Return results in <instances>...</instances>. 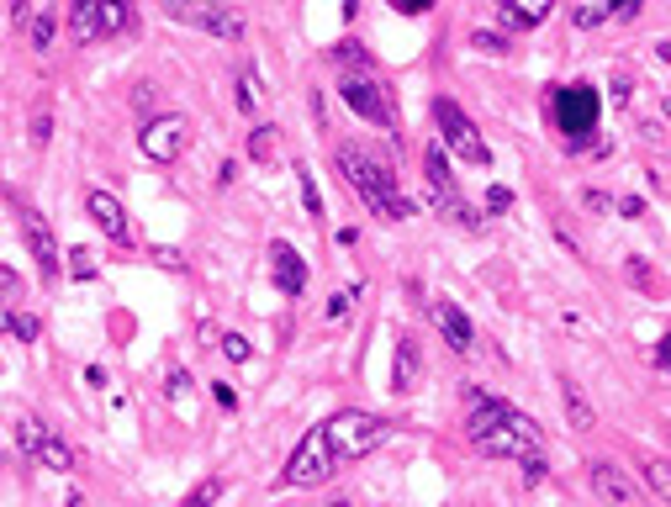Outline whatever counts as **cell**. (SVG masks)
<instances>
[{
    "instance_id": "cell-34",
    "label": "cell",
    "mask_w": 671,
    "mask_h": 507,
    "mask_svg": "<svg viewBox=\"0 0 671 507\" xmlns=\"http://www.w3.org/2000/svg\"><path fill=\"white\" fill-rule=\"evenodd\" d=\"M613 6V16H619V22H635V16L645 11V0H608Z\"/></svg>"
},
{
    "instance_id": "cell-29",
    "label": "cell",
    "mask_w": 671,
    "mask_h": 507,
    "mask_svg": "<svg viewBox=\"0 0 671 507\" xmlns=\"http://www.w3.org/2000/svg\"><path fill=\"white\" fill-rule=\"evenodd\" d=\"M222 354H228L233 365H244L254 349H249V338H244V333H222Z\"/></svg>"
},
{
    "instance_id": "cell-41",
    "label": "cell",
    "mask_w": 671,
    "mask_h": 507,
    "mask_svg": "<svg viewBox=\"0 0 671 507\" xmlns=\"http://www.w3.org/2000/svg\"><path fill=\"white\" fill-rule=\"evenodd\" d=\"M582 206H592V212H608V206H613V201H608L603 191H587V196H582Z\"/></svg>"
},
{
    "instance_id": "cell-26",
    "label": "cell",
    "mask_w": 671,
    "mask_h": 507,
    "mask_svg": "<svg viewBox=\"0 0 671 507\" xmlns=\"http://www.w3.org/2000/svg\"><path fill=\"white\" fill-rule=\"evenodd\" d=\"M296 185H302V206L312 222H323V196H318V180L307 175V169H296Z\"/></svg>"
},
{
    "instance_id": "cell-10",
    "label": "cell",
    "mask_w": 671,
    "mask_h": 507,
    "mask_svg": "<svg viewBox=\"0 0 671 507\" xmlns=\"http://www.w3.org/2000/svg\"><path fill=\"white\" fill-rule=\"evenodd\" d=\"M339 96L354 117H365L370 127H397V106H391L386 85H376V74H344L339 80Z\"/></svg>"
},
{
    "instance_id": "cell-23",
    "label": "cell",
    "mask_w": 671,
    "mask_h": 507,
    "mask_svg": "<svg viewBox=\"0 0 671 507\" xmlns=\"http://www.w3.org/2000/svg\"><path fill=\"white\" fill-rule=\"evenodd\" d=\"M0 328L16 333L22 344H37V333H43V323H37V317H27V312H0Z\"/></svg>"
},
{
    "instance_id": "cell-32",
    "label": "cell",
    "mask_w": 671,
    "mask_h": 507,
    "mask_svg": "<svg viewBox=\"0 0 671 507\" xmlns=\"http://www.w3.org/2000/svg\"><path fill=\"white\" fill-rule=\"evenodd\" d=\"M222 497V481H201L191 497H185V507H201V502H217Z\"/></svg>"
},
{
    "instance_id": "cell-37",
    "label": "cell",
    "mask_w": 671,
    "mask_h": 507,
    "mask_svg": "<svg viewBox=\"0 0 671 507\" xmlns=\"http://www.w3.org/2000/svg\"><path fill=\"white\" fill-rule=\"evenodd\" d=\"M629 275H635V286H640V291H656V275L645 270V259H629Z\"/></svg>"
},
{
    "instance_id": "cell-24",
    "label": "cell",
    "mask_w": 671,
    "mask_h": 507,
    "mask_svg": "<svg viewBox=\"0 0 671 507\" xmlns=\"http://www.w3.org/2000/svg\"><path fill=\"white\" fill-rule=\"evenodd\" d=\"M645 486L661 502H671V460H645Z\"/></svg>"
},
{
    "instance_id": "cell-40",
    "label": "cell",
    "mask_w": 671,
    "mask_h": 507,
    "mask_svg": "<svg viewBox=\"0 0 671 507\" xmlns=\"http://www.w3.org/2000/svg\"><path fill=\"white\" fill-rule=\"evenodd\" d=\"M619 212H624V217H645V201H640V196H624Z\"/></svg>"
},
{
    "instance_id": "cell-1",
    "label": "cell",
    "mask_w": 671,
    "mask_h": 507,
    "mask_svg": "<svg viewBox=\"0 0 671 507\" xmlns=\"http://www.w3.org/2000/svg\"><path fill=\"white\" fill-rule=\"evenodd\" d=\"M465 439H471L487 460L502 465H524V476L539 481L550 471V449L545 434L534 428L529 412H518L513 402L492 397V391H471V412H465Z\"/></svg>"
},
{
    "instance_id": "cell-17",
    "label": "cell",
    "mask_w": 671,
    "mask_h": 507,
    "mask_svg": "<svg viewBox=\"0 0 671 507\" xmlns=\"http://www.w3.org/2000/svg\"><path fill=\"white\" fill-rule=\"evenodd\" d=\"M418 370H423V360H418V338H413V333H402V338H397V354H391V391H397V397H407V391L418 386Z\"/></svg>"
},
{
    "instance_id": "cell-19",
    "label": "cell",
    "mask_w": 671,
    "mask_h": 507,
    "mask_svg": "<svg viewBox=\"0 0 671 507\" xmlns=\"http://www.w3.org/2000/svg\"><path fill=\"white\" fill-rule=\"evenodd\" d=\"M69 27H74V43H96L101 37V0H69Z\"/></svg>"
},
{
    "instance_id": "cell-14",
    "label": "cell",
    "mask_w": 671,
    "mask_h": 507,
    "mask_svg": "<svg viewBox=\"0 0 671 507\" xmlns=\"http://www.w3.org/2000/svg\"><path fill=\"white\" fill-rule=\"evenodd\" d=\"M85 212H90V222H96V228L111 238V243H133V222H127V212H122V201L111 196V191H90L85 196Z\"/></svg>"
},
{
    "instance_id": "cell-13",
    "label": "cell",
    "mask_w": 671,
    "mask_h": 507,
    "mask_svg": "<svg viewBox=\"0 0 671 507\" xmlns=\"http://www.w3.org/2000/svg\"><path fill=\"white\" fill-rule=\"evenodd\" d=\"M270 275H275V291L291 296V302L307 291V280H312V275H307V259L296 254L286 238H275V243H270Z\"/></svg>"
},
{
    "instance_id": "cell-16",
    "label": "cell",
    "mask_w": 671,
    "mask_h": 507,
    "mask_svg": "<svg viewBox=\"0 0 671 507\" xmlns=\"http://www.w3.org/2000/svg\"><path fill=\"white\" fill-rule=\"evenodd\" d=\"M550 11H555V0H497L502 32H534Z\"/></svg>"
},
{
    "instance_id": "cell-25",
    "label": "cell",
    "mask_w": 671,
    "mask_h": 507,
    "mask_svg": "<svg viewBox=\"0 0 671 507\" xmlns=\"http://www.w3.org/2000/svg\"><path fill=\"white\" fill-rule=\"evenodd\" d=\"M608 16H613V6H608V0H582V6H576V11H571V22H576V27H582V32H587V27H598V22H608Z\"/></svg>"
},
{
    "instance_id": "cell-5",
    "label": "cell",
    "mask_w": 671,
    "mask_h": 507,
    "mask_svg": "<svg viewBox=\"0 0 671 507\" xmlns=\"http://www.w3.org/2000/svg\"><path fill=\"white\" fill-rule=\"evenodd\" d=\"M434 127H439V143L450 148L460 164H476V169H487V164H492L487 138L476 133V122L465 117V111H460L450 96H439V101H434Z\"/></svg>"
},
{
    "instance_id": "cell-43",
    "label": "cell",
    "mask_w": 671,
    "mask_h": 507,
    "mask_svg": "<svg viewBox=\"0 0 671 507\" xmlns=\"http://www.w3.org/2000/svg\"><path fill=\"white\" fill-rule=\"evenodd\" d=\"M212 397H217V407H238V397H233L228 386H212Z\"/></svg>"
},
{
    "instance_id": "cell-42",
    "label": "cell",
    "mask_w": 671,
    "mask_h": 507,
    "mask_svg": "<svg viewBox=\"0 0 671 507\" xmlns=\"http://www.w3.org/2000/svg\"><path fill=\"white\" fill-rule=\"evenodd\" d=\"M635 96V80H613V101H629Z\"/></svg>"
},
{
    "instance_id": "cell-6",
    "label": "cell",
    "mask_w": 671,
    "mask_h": 507,
    "mask_svg": "<svg viewBox=\"0 0 671 507\" xmlns=\"http://www.w3.org/2000/svg\"><path fill=\"white\" fill-rule=\"evenodd\" d=\"M550 117H555V127H561V138L582 143V138H592V127H598V117H603V96L592 85H555Z\"/></svg>"
},
{
    "instance_id": "cell-21",
    "label": "cell",
    "mask_w": 671,
    "mask_h": 507,
    "mask_svg": "<svg viewBox=\"0 0 671 507\" xmlns=\"http://www.w3.org/2000/svg\"><path fill=\"white\" fill-rule=\"evenodd\" d=\"M275 148H281V127H254V133H249V159L254 164H270L275 159Z\"/></svg>"
},
{
    "instance_id": "cell-28",
    "label": "cell",
    "mask_w": 671,
    "mask_h": 507,
    "mask_svg": "<svg viewBox=\"0 0 671 507\" xmlns=\"http://www.w3.org/2000/svg\"><path fill=\"white\" fill-rule=\"evenodd\" d=\"M64 265H69V275H74V280H90V275H96V259H90V249H69Z\"/></svg>"
},
{
    "instance_id": "cell-9",
    "label": "cell",
    "mask_w": 671,
    "mask_h": 507,
    "mask_svg": "<svg viewBox=\"0 0 671 507\" xmlns=\"http://www.w3.org/2000/svg\"><path fill=\"white\" fill-rule=\"evenodd\" d=\"M16 449H22L32 465H48V471H59V476L74 471V449L53 434L43 418H22V423H16Z\"/></svg>"
},
{
    "instance_id": "cell-35",
    "label": "cell",
    "mask_w": 671,
    "mask_h": 507,
    "mask_svg": "<svg viewBox=\"0 0 671 507\" xmlns=\"http://www.w3.org/2000/svg\"><path fill=\"white\" fill-rule=\"evenodd\" d=\"M508 206H513V191H508V185H492V191H487V212H508Z\"/></svg>"
},
{
    "instance_id": "cell-3",
    "label": "cell",
    "mask_w": 671,
    "mask_h": 507,
    "mask_svg": "<svg viewBox=\"0 0 671 507\" xmlns=\"http://www.w3.org/2000/svg\"><path fill=\"white\" fill-rule=\"evenodd\" d=\"M323 423H328V439H333L339 465L376 455V449L391 439V418H376V412H360V407H344V412H333V418H323Z\"/></svg>"
},
{
    "instance_id": "cell-2",
    "label": "cell",
    "mask_w": 671,
    "mask_h": 507,
    "mask_svg": "<svg viewBox=\"0 0 671 507\" xmlns=\"http://www.w3.org/2000/svg\"><path fill=\"white\" fill-rule=\"evenodd\" d=\"M333 164H339V175L354 185V196H360L381 222L413 217V201L397 191V169H391L386 159H376L365 143H339V148H333Z\"/></svg>"
},
{
    "instance_id": "cell-30",
    "label": "cell",
    "mask_w": 671,
    "mask_h": 507,
    "mask_svg": "<svg viewBox=\"0 0 671 507\" xmlns=\"http://www.w3.org/2000/svg\"><path fill=\"white\" fill-rule=\"evenodd\" d=\"M22 275H16V270H6V265H0V302H22Z\"/></svg>"
},
{
    "instance_id": "cell-18",
    "label": "cell",
    "mask_w": 671,
    "mask_h": 507,
    "mask_svg": "<svg viewBox=\"0 0 671 507\" xmlns=\"http://www.w3.org/2000/svg\"><path fill=\"white\" fill-rule=\"evenodd\" d=\"M561 407H566V423L576 434H592V428H598V412H592V402L582 397V386H576L571 375H561Z\"/></svg>"
},
{
    "instance_id": "cell-33",
    "label": "cell",
    "mask_w": 671,
    "mask_h": 507,
    "mask_svg": "<svg viewBox=\"0 0 671 507\" xmlns=\"http://www.w3.org/2000/svg\"><path fill=\"white\" fill-rule=\"evenodd\" d=\"M349 302H354V291L328 296V323H344V317H349Z\"/></svg>"
},
{
    "instance_id": "cell-39",
    "label": "cell",
    "mask_w": 671,
    "mask_h": 507,
    "mask_svg": "<svg viewBox=\"0 0 671 507\" xmlns=\"http://www.w3.org/2000/svg\"><path fill=\"white\" fill-rule=\"evenodd\" d=\"M656 365L671 375V328H666V338H661V349H656Z\"/></svg>"
},
{
    "instance_id": "cell-22",
    "label": "cell",
    "mask_w": 671,
    "mask_h": 507,
    "mask_svg": "<svg viewBox=\"0 0 671 507\" xmlns=\"http://www.w3.org/2000/svg\"><path fill=\"white\" fill-rule=\"evenodd\" d=\"M53 32H59V22H53V11H37L32 22H27V43H32L37 53H48V48H53Z\"/></svg>"
},
{
    "instance_id": "cell-44",
    "label": "cell",
    "mask_w": 671,
    "mask_h": 507,
    "mask_svg": "<svg viewBox=\"0 0 671 507\" xmlns=\"http://www.w3.org/2000/svg\"><path fill=\"white\" fill-rule=\"evenodd\" d=\"M666 122H671V96H666Z\"/></svg>"
},
{
    "instance_id": "cell-31",
    "label": "cell",
    "mask_w": 671,
    "mask_h": 507,
    "mask_svg": "<svg viewBox=\"0 0 671 507\" xmlns=\"http://www.w3.org/2000/svg\"><path fill=\"white\" fill-rule=\"evenodd\" d=\"M48 138H53V111H37V117H32V143L48 148Z\"/></svg>"
},
{
    "instance_id": "cell-12",
    "label": "cell",
    "mask_w": 671,
    "mask_h": 507,
    "mask_svg": "<svg viewBox=\"0 0 671 507\" xmlns=\"http://www.w3.org/2000/svg\"><path fill=\"white\" fill-rule=\"evenodd\" d=\"M592 497L598 502H613V507H635L640 502V481L624 471V465H613V460H592Z\"/></svg>"
},
{
    "instance_id": "cell-15",
    "label": "cell",
    "mask_w": 671,
    "mask_h": 507,
    "mask_svg": "<svg viewBox=\"0 0 671 507\" xmlns=\"http://www.w3.org/2000/svg\"><path fill=\"white\" fill-rule=\"evenodd\" d=\"M428 317H434L439 338H444L455 354H471V349H476V323H471V317H465L455 302H434V307H428Z\"/></svg>"
},
{
    "instance_id": "cell-7",
    "label": "cell",
    "mask_w": 671,
    "mask_h": 507,
    "mask_svg": "<svg viewBox=\"0 0 671 507\" xmlns=\"http://www.w3.org/2000/svg\"><path fill=\"white\" fill-rule=\"evenodd\" d=\"M423 175H428V191H434L439 201V212L455 222V228H481V217L471 212V201L460 196V185H455V169H450V154L434 143V148H423Z\"/></svg>"
},
{
    "instance_id": "cell-20",
    "label": "cell",
    "mask_w": 671,
    "mask_h": 507,
    "mask_svg": "<svg viewBox=\"0 0 671 507\" xmlns=\"http://www.w3.org/2000/svg\"><path fill=\"white\" fill-rule=\"evenodd\" d=\"M333 64L339 69H349V74H376V59H370V53L354 43V37H344V43H333V53H328Z\"/></svg>"
},
{
    "instance_id": "cell-11",
    "label": "cell",
    "mask_w": 671,
    "mask_h": 507,
    "mask_svg": "<svg viewBox=\"0 0 671 507\" xmlns=\"http://www.w3.org/2000/svg\"><path fill=\"white\" fill-rule=\"evenodd\" d=\"M22 238H27V249L37 254V275H43V280H59L64 249H59V238H53V222H48L43 212H22Z\"/></svg>"
},
{
    "instance_id": "cell-27",
    "label": "cell",
    "mask_w": 671,
    "mask_h": 507,
    "mask_svg": "<svg viewBox=\"0 0 671 507\" xmlns=\"http://www.w3.org/2000/svg\"><path fill=\"white\" fill-rule=\"evenodd\" d=\"M238 111H244V117H254V111H259V90H254V69H244V74H238Z\"/></svg>"
},
{
    "instance_id": "cell-36",
    "label": "cell",
    "mask_w": 671,
    "mask_h": 507,
    "mask_svg": "<svg viewBox=\"0 0 671 507\" xmlns=\"http://www.w3.org/2000/svg\"><path fill=\"white\" fill-rule=\"evenodd\" d=\"M391 6H397L402 16H428V11L439 6V0H391Z\"/></svg>"
},
{
    "instance_id": "cell-38",
    "label": "cell",
    "mask_w": 671,
    "mask_h": 507,
    "mask_svg": "<svg viewBox=\"0 0 671 507\" xmlns=\"http://www.w3.org/2000/svg\"><path fill=\"white\" fill-rule=\"evenodd\" d=\"M471 43H476L481 53H508V43H502V37H497V32H476V37H471Z\"/></svg>"
},
{
    "instance_id": "cell-4",
    "label": "cell",
    "mask_w": 671,
    "mask_h": 507,
    "mask_svg": "<svg viewBox=\"0 0 671 507\" xmlns=\"http://www.w3.org/2000/svg\"><path fill=\"white\" fill-rule=\"evenodd\" d=\"M339 471V455H333V439H328V423H312L302 444L291 449L286 471H281V486H296V492H318V486Z\"/></svg>"
},
{
    "instance_id": "cell-8",
    "label": "cell",
    "mask_w": 671,
    "mask_h": 507,
    "mask_svg": "<svg viewBox=\"0 0 671 507\" xmlns=\"http://www.w3.org/2000/svg\"><path fill=\"white\" fill-rule=\"evenodd\" d=\"M138 148H143V159H154V164H175L185 148H191V122H185L180 111H159V117H148L138 127Z\"/></svg>"
}]
</instances>
